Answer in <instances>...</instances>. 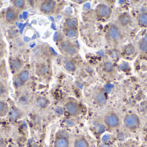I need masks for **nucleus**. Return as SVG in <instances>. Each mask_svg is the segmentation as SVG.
<instances>
[{
  "mask_svg": "<svg viewBox=\"0 0 147 147\" xmlns=\"http://www.w3.org/2000/svg\"><path fill=\"white\" fill-rule=\"evenodd\" d=\"M5 91V89L3 85H0V96L3 95Z\"/></svg>",
  "mask_w": 147,
  "mask_h": 147,
  "instance_id": "27",
  "label": "nucleus"
},
{
  "mask_svg": "<svg viewBox=\"0 0 147 147\" xmlns=\"http://www.w3.org/2000/svg\"><path fill=\"white\" fill-rule=\"evenodd\" d=\"M65 67L67 70L69 71L72 72L75 70V66L74 64L71 61H68L65 64Z\"/></svg>",
  "mask_w": 147,
  "mask_h": 147,
  "instance_id": "14",
  "label": "nucleus"
},
{
  "mask_svg": "<svg viewBox=\"0 0 147 147\" xmlns=\"http://www.w3.org/2000/svg\"><path fill=\"white\" fill-rule=\"evenodd\" d=\"M125 51L126 54L127 55H132L134 53V47L132 45H129L125 48Z\"/></svg>",
  "mask_w": 147,
  "mask_h": 147,
  "instance_id": "15",
  "label": "nucleus"
},
{
  "mask_svg": "<svg viewBox=\"0 0 147 147\" xmlns=\"http://www.w3.org/2000/svg\"><path fill=\"white\" fill-rule=\"evenodd\" d=\"M123 122L125 128L132 133L138 131L141 125L140 118L135 113L126 114L123 117Z\"/></svg>",
  "mask_w": 147,
  "mask_h": 147,
  "instance_id": "1",
  "label": "nucleus"
},
{
  "mask_svg": "<svg viewBox=\"0 0 147 147\" xmlns=\"http://www.w3.org/2000/svg\"><path fill=\"white\" fill-rule=\"evenodd\" d=\"M110 36L113 39H117L120 36V32L118 29L115 28H112L109 32Z\"/></svg>",
  "mask_w": 147,
  "mask_h": 147,
  "instance_id": "10",
  "label": "nucleus"
},
{
  "mask_svg": "<svg viewBox=\"0 0 147 147\" xmlns=\"http://www.w3.org/2000/svg\"><path fill=\"white\" fill-rule=\"evenodd\" d=\"M20 77L23 80V81H27L29 79V73L26 71L22 72L20 75Z\"/></svg>",
  "mask_w": 147,
  "mask_h": 147,
  "instance_id": "17",
  "label": "nucleus"
},
{
  "mask_svg": "<svg viewBox=\"0 0 147 147\" xmlns=\"http://www.w3.org/2000/svg\"><path fill=\"white\" fill-rule=\"evenodd\" d=\"M65 109L68 113L71 116H76L80 113V107L77 103L71 101L65 104Z\"/></svg>",
  "mask_w": 147,
  "mask_h": 147,
  "instance_id": "4",
  "label": "nucleus"
},
{
  "mask_svg": "<svg viewBox=\"0 0 147 147\" xmlns=\"http://www.w3.org/2000/svg\"><path fill=\"white\" fill-rule=\"evenodd\" d=\"M139 20L141 24L143 25H147V13H143L140 16Z\"/></svg>",
  "mask_w": 147,
  "mask_h": 147,
  "instance_id": "13",
  "label": "nucleus"
},
{
  "mask_svg": "<svg viewBox=\"0 0 147 147\" xmlns=\"http://www.w3.org/2000/svg\"><path fill=\"white\" fill-rule=\"evenodd\" d=\"M144 131L147 133V121L145 123V126H144Z\"/></svg>",
  "mask_w": 147,
  "mask_h": 147,
  "instance_id": "29",
  "label": "nucleus"
},
{
  "mask_svg": "<svg viewBox=\"0 0 147 147\" xmlns=\"http://www.w3.org/2000/svg\"><path fill=\"white\" fill-rule=\"evenodd\" d=\"M144 41L147 43V33L145 35V37H144Z\"/></svg>",
  "mask_w": 147,
  "mask_h": 147,
  "instance_id": "31",
  "label": "nucleus"
},
{
  "mask_svg": "<svg viewBox=\"0 0 147 147\" xmlns=\"http://www.w3.org/2000/svg\"><path fill=\"white\" fill-rule=\"evenodd\" d=\"M67 52H68V53L70 54V55H73V54H75V52H76V49H75L74 47H69L67 50Z\"/></svg>",
  "mask_w": 147,
  "mask_h": 147,
  "instance_id": "25",
  "label": "nucleus"
},
{
  "mask_svg": "<svg viewBox=\"0 0 147 147\" xmlns=\"http://www.w3.org/2000/svg\"><path fill=\"white\" fill-rule=\"evenodd\" d=\"M66 35L68 37H70V38H73L76 36V33L75 30L74 29H69L67 31Z\"/></svg>",
  "mask_w": 147,
  "mask_h": 147,
  "instance_id": "23",
  "label": "nucleus"
},
{
  "mask_svg": "<svg viewBox=\"0 0 147 147\" xmlns=\"http://www.w3.org/2000/svg\"><path fill=\"white\" fill-rule=\"evenodd\" d=\"M69 140L67 132H59L54 140V147H69Z\"/></svg>",
  "mask_w": 147,
  "mask_h": 147,
  "instance_id": "3",
  "label": "nucleus"
},
{
  "mask_svg": "<svg viewBox=\"0 0 147 147\" xmlns=\"http://www.w3.org/2000/svg\"><path fill=\"white\" fill-rule=\"evenodd\" d=\"M104 69L106 72H111L114 70V66L111 62H106L104 65Z\"/></svg>",
  "mask_w": 147,
  "mask_h": 147,
  "instance_id": "12",
  "label": "nucleus"
},
{
  "mask_svg": "<svg viewBox=\"0 0 147 147\" xmlns=\"http://www.w3.org/2000/svg\"><path fill=\"white\" fill-rule=\"evenodd\" d=\"M66 24H67V26L71 29L74 28L76 26V22L74 19H69L67 21Z\"/></svg>",
  "mask_w": 147,
  "mask_h": 147,
  "instance_id": "16",
  "label": "nucleus"
},
{
  "mask_svg": "<svg viewBox=\"0 0 147 147\" xmlns=\"http://www.w3.org/2000/svg\"><path fill=\"white\" fill-rule=\"evenodd\" d=\"M111 10L109 7L105 5H101L98 8V13L100 16L102 17L108 16L110 14Z\"/></svg>",
  "mask_w": 147,
  "mask_h": 147,
  "instance_id": "7",
  "label": "nucleus"
},
{
  "mask_svg": "<svg viewBox=\"0 0 147 147\" xmlns=\"http://www.w3.org/2000/svg\"><path fill=\"white\" fill-rule=\"evenodd\" d=\"M105 126L111 130L117 129L121 126V121L118 115L111 112L105 115L104 120Z\"/></svg>",
  "mask_w": 147,
  "mask_h": 147,
  "instance_id": "2",
  "label": "nucleus"
},
{
  "mask_svg": "<svg viewBox=\"0 0 147 147\" xmlns=\"http://www.w3.org/2000/svg\"><path fill=\"white\" fill-rule=\"evenodd\" d=\"M140 49L143 52H147V43L144 41H141L139 45Z\"/></svg>",
  "mask_w": 147,
  "mask_h": 147,
  "instance_id": "20",
  "label": "nucleus"
},
{
  "mask_svg": "<svg viewBox=\"0 0 147 147\" xmlns=\"http://www.w3.org/2000/svg\"><path fill=\"white\" fill-rule=\"evenodd\" d=\"M95 102L99 106H104L107 103V99L103 93L98 92L95 95L94 97Z\"/></svg>",
  "mask_w": 147,
  "mask_h": 147,
  "instance_id": "5",
  "label": "nucleus"
},
{
  "mask_svg": "<svg viewBox=\"0 0 147 147\" xmlns=\"http://www.w3.org/2000/svg\"><path fill=\"white\" fill-rule=\"evenodd\" d=\"M100 147H113L111 145H109V144H104L102 145Z\"/></svg>",
  "mask_w": 147,
  "mask_h": 147,
  "instance_id": "28",
  "label": "nucleus"
},
{
  "mask_svg": "<svg viewBox=\"0 0 147 147\" xmlns=\"http://www.w3.org/2000/svg\"><path fill=\"white\" fill-rule=\"evenodd\" d=\"M12 116L14 119H17L20 117V113L18 110L13 109L12 110Z\"/></svg>",
  "mask_w": 147,
  "mask_h": 147,
  "instance_id": "19",
  "label": "nucleus"
},
{
  "mask_svg": "<svg viewBox=\"0 0 147 147\" xmlns=\"http://www.w3.org/2000/svg\"><path fill=\"white\" fill-rule=\"evenodd\" d=\"M5 106L2 102H0V114L2 113L5 109Z\"/></svg>",
  "mask_w": 147,
  "mask_h": 147,
  "instance_id": "26",
  "label": "nucleus"
},
{
  "mask_svg": "<svg viewBox=\"0 0 147 147\" xmlns=\"http://www.w3.org/2000/svg\"><path fill=\"white\" fill-rule=\"evenodd\" d=\"M74 147H90V145L84 137L79 136L74 141Z\"/></svg>",
  "mask_w": 147,
  "mask_h": 147,
  "instance_id": "6",
  "label": "nucleus"
},
{
  "mask_svg": "<svg viewBox=\"0 0 147 147\" xmlns=\"http://www.w3.org/2000/svg\"><path fill=\"white\" fill-rule=\"evenodd\" d=\"M3 140L2 139L0 138V146H1L3 145Z\"/></svg>",
  "mask_w": 147,
  "mask_h": 147,
  "instance_id": "32",
  "label": "nucleus"
},
{
  "mask_svg": "<svg viewBox=\"0 0 147 147\" xmlns=\"http://www.w3.org/2000/svg\"><path fill=\"white\" fill-rule=\"evenodd\" d=\"M12 66L13 68L15 69H18L20 68V63L19 60H15L12 61Z\"/></svg>",
  "mask_w": 147,
  "mask_h": 147,
  "instance_id": "22",
  "label": "nucleus"
},
{
  "mask_svg": "<svg viewBox=\"0 0 147 147\" xmlns=\"http://www.w3.org/2000/svg\"><path fill=\"white\" fill-rule=\"evenodd\" d=\"M74 1L77 2L76 3H82L86 1Z\"/></svg>",
  "mask_w": 147,
  "mask_h": 147,
  "instance_id": "30",
  "label": "nucleus"
},
{
  "mask_svg": "<svg viewBox=\"0 0 147 147\" xmlns=\"http://www.w3.org/2000/svg\"><path fill=\"white\" fill-rule=\"evenodd\" d=\"M37 104L40 108H46L48 105V100L45 98H40L37 100Z\"/></svg>",
  "mask_w": 147,
  "mask_h": 147,
  "instance_id": "8",
  "label": "nucleus"
},
{
  "mask_svg": "<svg viewBox=\"0 0 147 147\" xmlns=\"http://www.w3.org/2000/svg\"><path fill=\"white\" fill-rule=\"evenodd\" d=\"M25 1L22 0H17L14 1V5L17 7H21L24 5Z\"/></svg>",
  "mask_w": 147,
  "mask_h": 147,
  "instance_id": "21",
  "label": "nucleus"
},
{
  "mask_svg": "<svg viewBox=\"0 0 147 147\" xmlns=\"http://www.w3.org/2000/svg\"><path fill=\"white\" fill-rule=\"evenodd\" d=\"M6 17L7 20L9 21L13 20L15 17V13L13 9H9L6 12Z\"/></svg>",
  "mask_w": 147,
  "mask_h": 147,
  "instance_id": "11",
  "label": "nucleus"
},
{
  "mask_svg": "<svg viewBox=\"0 0 147 147\" xmlns=\"http://www.w3.org/2000/svg\"><path fill=\"white\" fill-rule=\"evenodd\" d=\"M55 5V3L53 1H48L42 4V9L46 11H50L54 7Z\"/></svg>",
  "mask_w": 147,
  "mask_h": 147,
  "instance_id": "9",
  "label": "nucleus"
},
{
  "mask_svg": "<svg viewBox=\"0 0 147 147\" xmlns=\"http://www.w3.org/2000/svg\"><path fill=\"white\" fill-rule=\"evenodd\" d=\"M61 48L63 50H67L69 47V44L67 41H63L61 45Z\"/></svg>",
  "mask_w": 147,
  "mask_h": 147,
  "instance_id": "24",
  "label": "nucleus"
},
{
  "mask_svg": "<svg viewBox=\"0 0 147 147\" xmlns=\"http://www.w3.org/2000/svg\"><path fill=\"white\" fill-rule=\"evenodd\" d=\"M14 84L16 87H20L24 84V81L20 77L16 78L14 80Z\"/></svg>",
  "mask_w": 147,
  "mask_h": 147,
  "instance_id": "18",
  "label": "nucleus"
}]
</instances>
